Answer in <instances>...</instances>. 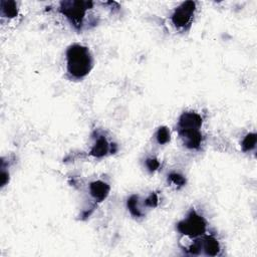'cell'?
<instances>
[{
	"label": "cell",
	"mask_w": 257,
	"mask_h": 257,
	"mask_svg": "<svg viewBox=\"0 0 257 257\" xmlns=\"http://www.w3.org/2000/svg\"><path fill=\"white\" fill-rule=\"evenodd\" d=\"M196 11V3L193 1L183 2L181 5L176 7L172 16H171V21L173 25L182 31L188 30L191 27L194 15Z\"/></svg>",
	"instance_id": "277c9868"
},
{
	"label": "cell",
	"mask_w": 257,
	"mask_h": 257,
	"mask_svg": "<svg viewBox=\"0 0 257 257\" xmlns=\"http://www.w3.org/2000/svg\"><path fill=\"white\" fill-rule=\"evenodd\" d=\"M156 139L160 145H165L169 143L171 140L170 130L167 127H160L156 133Z\"/></svg>",
	"instance_id": "7c38bea8"
},
{
	"label": "cell",
	"mask_w": 257,
	"mask_h": 257,
	"mask_svg": "<svg viewBox=\"0 0 257 257\" xmlns=\"http://www.w3.org/2000/svg\"><path fill=\"white\" fill-rule=\"evenodd\" d=\"M94 67V57L89 47L74 43L66 50V70L74 79L87 76Z\"/></svg>",
	"instance_id": "6da1fadb"
},
{
	"label": "cell",
	"mask_w": 257,
	"mask_h": 257,
	"mask_svg": "<svg viewBox=\"0 0 257 257\" xmlns=\"http://www.w3.org/2000/svg\"><path fill=\"white\" fill-rule=\"evenodd\" d=\"M110 152H112V153L114 152L112 144H110L108 142L106 137L99 136L98 139L96 140V143L92 147L90 154L96 158H103V157L107 156Z\"/></svg>",
	"instance_id": "8992f818"
},
{
	"label": "cell",
	"mask_w": 257,
	"mask_h": 257,
	"mask_svg": "<svg viewBox=\"0 0 257 257\" xmlns=\"http://www.w3.org/2000/svg\"><path fill=\"white\" fill-rule=\"evenodd\" d=\"M89 191L91 196L98 202L104 201L110 193V186L103 181H95L90 184Z\"/></svg>",
	"instance_id": "52a82bcc"
},
{
	"label": "cell",
	"mask_w": 257,
	"mask_h": 257,
	"mask_svg": "<svg viewBox=\"0 0 257 257\" xmlns=\"http://www.w3.org/2000/svg\"><path fill=\"white\" fill-rule=\"evenodd\" d=\"M169 180L171 181V183H173L174 185H176V186H178V187H182V186H184L185 183H186L185 178H184L182 175L177 174V173L171 174V175L169 176Z\"/></svg>",
	"instance_id": "4fadbf2b"
},
{
	"label": "cell",
	"mask_w": 257,
	"mask_h": 257,
	"mask_svg": "<svg viewBox=\"0 0 257 257\" xmlns=\"http://www.w3.org/2000/svg\"><path fill=\"white\" fill-rule=\"evenodd\" d=\"M128 208H129L131 214L135 217H141L143 215L142 209L139 206V197L136 195H133L128 200Z\"/></svg>",
	"instance_id": "30bf717a"
},
{
	"label": "cell",
	"mask_w": 257,
	"mask_h": 257,
	"mask_svg": "<svg viewBox=\"0 0 257 257\" xmlns=\"http://www.w3.org/2000/svg\"><path fill=\"white\" fill-rule=\"evenodd\" d=\"M158 203H159V199H158V196L156 195V194H151L147 199H146V202H145V205L147 206V207H151V208H153V207H156L157 205H158Z\"/></svg>",
	"instance_id": "5bb4252c"
},
{
	"label": "cell",
	"mask_w": 257,
	"mask_h": 257,
	"mask_svg": "<svg viewBox=\"0 0 257 257\" xmlns=\"http://www.w3.org/2000/svg\"><path fill=\"white\" fill-rule=\"evenodd\" d=\"M146 166L151 171V172H154V171H156L160 167V163L157 159L151 158V159H148L146 161Z\"/></svg>",
	"instance_id": "9a60e30c"
},
{
	"label": "cell",
	"mask_w": 257,
	"mask_h": 257,
	"mask_svg": "<svg viewBox=\"0 0 257 257\" xmlns=\"http://www.w3.org/2000/svg\"><path fill=\"white\" fill-rule=\"evenodd\" d=\"M241 147L244 152L252 151L256 147V134L249 133L248 135H246L241 143Z\"/></svg>",
	"instance_id": "8fae6325"
},
{
	"label": "cell",
	"mask_w": 257,
	"mask_h": 257,
	"mask_svg": "<svg viewBox=\"0 0 257 257\" xmlns=\"http://www.w3.org/2000/svg\"><path fill=\"white\" fill-rule=\"evenodd\" d=\"M202 250L206 255L216 256L220 252V244L218 240L210 235H203L202 237Z\"/></svg>",
	"instance_id": "ba28073f"
},
{
	"label": "cell",
	"mask_w": 257,
	"mask_h": 257,
	"mask_svg": "<svg viewBox=\"0 0 257 257\" xmlns=\"http://www.w3.org/2000/svg\"><path fill=\"white\" fill-rule=\"evenodd\" d=\"M91 1H62L60 2V12L69 20L76 29H81L88 10L93 8Z\"/></svg>",
	"instance_id": "7a4b0ae2"
},
{
	"label": "cell",
	"mask_w": 257,
	"mask_h": 257,
	"mask_svg": "<svg viewBox=\"0 0 257 257\" xmlns=\"http://www.w3.org/2000/svg\"><path fill=\"white\" fill-rule=\"evenodd\" d=\"M207 229L206 220L200 216L196 211L192 210L185 219L177 224V230L190 238H198L203 236Z\"/></svg>",
	"instance_id": "3957f363"
},
{
	"label": "cell",
	"mask_w": 257,
	"mask_h": 257,
	"mask_svg": "<svg viewBox=\"0 0 257 257\" xmlns=\"http://www.w3.org/2000/svg\"><path fill=\"white\" fill-rule=\"evenodd\" d=\"M1 15L3 17H15L17 15V5L14 1H1Z\"/></svg>",
	"instance_id": "9c48e42d"
},
{
	"label": "cell",
	"mask_w": 257,
	"mask_h": 257,
	"mask_svg": "<svg viewBox=\"0 0 257 257\" xmlns=\"http://www.w3.org/2000/svg\"><path fill=\"white\" fill-rule=\"evenodd\" d=\"M203 120L201 116L194 112H185L178 122V132L180 131H200Z\"/></svg>",
	"instance_id": "5b68a950"
}]
</instances>
